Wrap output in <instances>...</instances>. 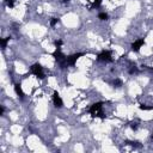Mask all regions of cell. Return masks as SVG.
<instances>
[{"instance_id":"cell-11","label":"cell","mask_w":153,"mask_h":153,"mask_svg":"<svg viewBox=\"0 0 153 153\" xmlns=\"http://www.w3.org/2000/svg\"><path fill=\"white\" fill-rule=\"evenodd\" d=\"M140 109L141 110H152L153 109V106H146V105H140Z\"/></svg>"},{"instance_id":"cell-9","label":"cell","mask_w":153,"mask_h":153,"mask_svg":"<svg viewBox=\"0 0 153 153\" xmlns=\"http://www.w3.org/2000/svg\"><path fill=\"white\" fill-rule=\"evenodd\" d=\"M14 3H16V0H6V4H7L8 7H13Z\"/></svg>"},{"instance_id":"cell-18","label":"cell","mask_w":153,"mask_h":153,"mask_svg":"<svg viewBox=\"0 0 153 153\" xmlns=\"http://www.w3.org/2000/svg\"><path fill=\"white\" fill-rule=\"evenodd\" d=\"M152 139H153V134H152Z\"/></svg>"},{"instance_id":"cell-3","label":"cell","mask_w":153,"mask_h":153,"mask_svg":"<svg viewBox=\"0 0 153 153\" xmlns=\"http://www.w3.org/2000/svg\"><path fill=\"white\" fill-rule=\"evenodd\" d=\"M99 61H103V62H110L111 60H113V58H111V51H109V50H104V51H102L99 55H98V58H97Z\"/></svg>"},{"instance_id":"cell-16","label":"cell","mask_w":153,"mask_h":153,"mask_svg":"<svg viewBox=\"0 0 153 153\" xmlns=\"http://www.w3.org/2000/svg\"><path fill=\"white\" fill-rule=\"evenodd\" d=\"M129 72H130L132 74H133V73H137V72H138V68H137L135 66H134V68H130V71H129Z\"/></svg>"},{"instance_id":"cell-10","label":"cell","mask_w":153,"mask_h":153,"mask_svg":"<svg viewBox=\"0 0 153 153\" xmlns=\"http://www.w3.org/2000/svg\"><path fill=\"white\" fill-rule=\"evenodd\" d=\"M114 85L116 86V87H120V86H122V82L120 79H116L115 82H114Z\"/></svg>"},{"instance_id":"cell-1","label":"cell","mask_w":153,"mask_h":153,"mask_svg":"<svg viewBox=\"0 0 153 153\" xmlns=\"http://www.w3.org/2000/svg\"><path fill=\"white\" fill-rule=\"evenodd\" d=\"M103 108V103L102 102H98L96 104H93L91 108H90V113H91V115L93 116V117H101V119H104L105 115L102 110Z\"/></svg>"},{"instance_id":"cell-4","label":"cell","mask_w":153,"mask_h":153,"mask_svg":"<svg viewBox=\"0 0 153 153\" xmlns=\"http://www.w3.org/2000/svg\"><path fill=\"white\" fill-rule=\"evenodd\" d=\"M84 54L83 53H78V54H73V55H71V56H68V58H66V64L67 65H69V66H73L75 62H77V60L80 58V56H83Z\"/></svg>"},{"instance_id":"cell-13","label":"cell","mask_w":153,"mask_h":153,"mask_svg":"<svg viewBox=\"0 0 153 153\" xmlns=\"http://www.w3.org/2000/svg\"><path fill=\"white\" fill-rule=\"evenodd\" d=\"M58 23H59V19H58V18H53V21L50 22V25H51V26H54V25L58 24Z\"/></svg>"},{"instance_id":"cell-2","label":"cell","mask_w":153,"mask_h":153,"mask_svg":"<svg viewBox=\"0 0 153 153\" xmlns=\"http://www.w3.org/2000/svg\"><path fill=\"white\" fill-rule=\"evenodd\" d=\"M31 72L38 78H44V73H43V68L40 64H35L31 66Z\"/></svg>"},{"instance_id":"cell-17","label":"cell","mask_w":153,"mask_h":153,"mask_svg":"<svg viewBox=\"0 0 153 153\" xmlns=\"http://www.w3.org/2000/svg\"><path fill=\"white\" fill-rule=\"evenodd\" d=\"M101 1H102V0H96V1H95V6H99Z\"/></svg>"},{"instance_id":"cell-15","label":"cell","mask_w":153,"mask_h":153,"mask_svg":"<svg viewBox=\"0 0 153 153\" xmlns=\"http://www.w3.org/2000/svg\"><path fill=\"white\" fill-rule=\"evenodd\" d=\"M61 44H62V41H60V40L55 41V46H56V48H60V47H61Z\"/></svg>"},{"instance_id":"cell-14","label":"cell","mask_w":153,"mask_h":153,"mask_svg":"<svg viewBox=\"0 0 153 153\" xmlns=\"http://www.w3.org/2000/svg\"><path fill=\"white\" fill-rule=\"evenodd\" d=\"M8 41H10V38H5V40H1V46H3L4 48L6 47V43H7Z\"/></svg>"},{"instance_id":"cell-7","label":"cell","mask_w":153,"mask_h":153,"mask_svg":"<svg viewBox=\"0 0 153 153\" xmlns=\"http://www.w3.org/2000/svg\"><path fill=\"white\" fill-rule=\"evenodd\" d=\"M14 90H16V93H17L18 96H19V97H23V96H24L23 90H22V87H21V85H19V84H16Z\"/></svg>"},{"instance_id":"cell-8","label":"cell","mask_w":153,"mask_h":153,"mask_svg":"<svg viewBox=\"0 0 153 153\" xmlns=\"http://www.w3.org/2000/svg\"><path fill=\"white\" fill-rule=\"evenodd\" d=\"M99 19H102V21H106L108 19V14L106 13H104V12H102V13H99Z\"/></svg>"},{"instance_id":"cell-5","label":"cell","mask_w":153,"mask_h":153,"mask_svg":"<svg viewBox=\"0 0 153 153\" xmlns=\"http://www.w3.org/2000/svg\"><path fill=\"white\" fill-rule=\"evenodd\" d=\"M53 101H54V104H55L56 108H62V105H64V102H62L61 97H60V95L58 92H54Z\"/></svg>"},{"instance_id":"cell-12","label":"cell","mask_w":153,"mask_h":153,"mask_svg":"<svg viewBox=\"0 0 153 153\" xmlns=\"http://www.w3.org/2000/svg\"><path fill=\"white\" fill-rule=\"evenodd\" d=\"M130 127H132L133 130H137L138 129V122H132L130 123Z\"/></svg>"},{"instance_id":"cell-6","label":"cell","mask_w":153,"mask_h":153,"mask_svg":"<svg viewBox=\"0 0 153 153\" xmlns=\"http://www.w3.org/2000/svg\"><path fill=\"white\" fill-rule=\"evenodd\" d=\"M143 43H145V41H143L142 38L135 41V42L132 44V50H133V51H139L140 48H141V46H143Z\"/></svg>"}]
</instances>
